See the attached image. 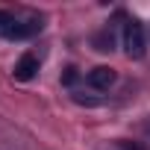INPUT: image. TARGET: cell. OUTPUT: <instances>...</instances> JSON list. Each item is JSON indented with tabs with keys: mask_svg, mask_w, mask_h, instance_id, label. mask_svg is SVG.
<instances>
[{
	"mask_svg": "<svg viewBox=\"0 0 150 150\" xmlns=\"http://www.w3.org/2000/svg\"><path fill=\"white\" fill-rule=\"evenodd\" d=\"M88 86H91V88H97V91H109V88L115 86V71H112V68H106V65L91 68V71H88Z\"/></svg>",
	"mask_w": 150,
	"mask_h": 150,
	"instance_id": "2",
	"label": "cell"
},
{
	"mask_svg": "<svg viewBox=\"0 0 150 150\" xmlns=\"http://www.w3.org/2000/svg\"><path fill=\"white\" fill-rule=\"evenodd\" d=\"M141 129H144V138H147V144H150V118L144 121V127H141Z\"/></svg>",
	"mask_w": 150,
	"mask_h": 150,
	"instance_id": "7",
	"label": "cell"
},
{
	"mask_svg": "<svg viewBox=\"0 0 150 150\" xmlns=\"http://www.w3.org/2000/svg\"><path fill=\"white\" fill-rule=\"evenodd\" d=\"M0 150H6V147H0Z\"/></svg>",
	"mask_w": 150,
	"mask_h": 150,
	"instance_id": "8",
	"label": "cell"
},
{
	"mask_svg": "<svg viewBox=\"0 0 150 150\" xmlns=\"http://www.w3.org/2000/svg\"><path fill=\"white\" fill-rule=\"evenodd\" d=\"M74 80H77V71H74V68H68V74H65V83H74Z\"/></svg>",
	"mask_w": 150,
	"mask_h": 150,
	"instance_id": "6",
	"label": "cell"
},
{
	"mask_svg": "<svg viewBox=\"0 0 150 150\" xmlns=\"http://www.w3.org/2000/svg\"><path fill=\"white\" fill-rule=\"evenodd\" d=\"M12 21H15V18H12L9 12H3V9H0V33H3V30H6V27H9Z\"/></svg>",
	"mask_w": 150,
	"mask_h": 150,
	"instance_id": "5",
	"label": "cell"
},
{
	"mask_svg": "<svg viewBox=\"0 0 150 150\" xmlns=\"http://www.w3.org/2000/svg\"><path fill=\"white\" fill-rule=\"evenodd\" d=\"M35 74H38V59H35L33 53H24V56L18 59V65H15V80L30 83Z\"/></svg>",
	"mask_w": 150,
	"mask_h": 150,
	"instance_id": "3",
	"label": "cell"
},
{
	"mask_svg": "<svg viewBox=\"0 0 150 150\" xmlns=\"http://www.w3.org/2000/svg\"><path fill=\"white\" fill-rule=\"evenodd\" d=\"M124 50L129 59H141L147 53V41H144V27L138 21H129L124 27Z\"/></svg>",
	"mask_w": 150,
	"mask_h": 150,
	"instance_id": "1",
	"label": "cell"
},
{
	"mask_svg": "<svg viewBox=\"0 0 150 150\" xmlns=\"http://www.w3.org/2000/svg\"><path fill=\"white\" fill-rule=\"evenodd\" d=\"M94 44H97V50H112V35H97Z\"/></svg>",
	"mask_w": 150,
	"mask_h": 150,
	"instance_id": "4",
	"label": "cell"
}]
</instances>
